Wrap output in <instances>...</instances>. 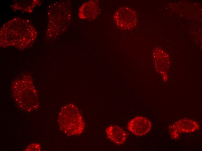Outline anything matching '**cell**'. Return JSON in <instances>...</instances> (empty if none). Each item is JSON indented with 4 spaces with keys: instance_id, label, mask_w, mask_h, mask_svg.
Segmentation results:
<instances>
[{
    "instance_id": "6da1fadb",
    "label": "cell",
    "mask_w": 202,
    "mask_h": 151,
    "mask_svg": "<svg viewBox=\"0 0 202 151\" xmlns=\"http://www.w3.org/2000/svg\"><path fill=\"white\" fill-rule=\"evenodd\" d=\"M12 87L14 99L20 108L30 112L38 108L37 93L31 80L20 79L14 82Z\"/></svg>"
},
{
    "instance_id": "7a4b0ae2",
    "label": "cell",
    "mask_w": 202,
    "mask_h": 151,
    "mask_svg": "<svg viewBox=\"0 0 202 151\" xmlns=\"http://www.w3.org/2000/svg\"><path fill=\"white\" fill-rule=\"evenodd\" d=\"M58 122L60 130L68 136L80 135L84 128V123L78 108L71 103L62 108L58 115Z\"/></svg>"
},
{
    "instance_id": "3957f363",
    "label": "cell",
    "mask_w": 202,
    "mask_h": 151,
    "mask_svg": "<svg viewBox=\"0 0 202 151\" xmlns=\"http://www.w3.org/2000/svg\"><path fill=\"white\" fill-rule=\"evenodd\" d=\"M114 19L117 26L123 30L133 28L137 21L135 11L127 7H122L118 10L114 15Z\"/></svg>"
},
{
    "instance_id": "277c9868",
    "label": "cell",
    "mask_w": 202,
    "mask_h": 151,
    "mask_svg": "<svg viewBox=\"0 0 202 151\" xmlns=\"http://www.w3.org/2000/svg\"><path fill=\"white\" fill-rule=\"evenodd\" d=\"M199 127V125L196 121L184 118L176 122L169 128L172 138L176 139L178 138L180 133L193 132Z\"/></svg>"
},
{
    "instance_id": "5b68a950",
    "label": "cell",
    "mask_w": 202,
    "mask_h": 151,
    "mask_svg": "<svg viewBox=\"0 0 202 151\" xmlns=\"http://www.w3.org/2000/svg\"><path fill=\"white\" fill-rule=\"evenodd\" d=\"M152 127L150 121L147 118L136 116L130 121L127 125L128 130L137 136L144 135L150 130Z\"/></svg>"
},
{
    "instance_id": "8992f818",
    "label": "cell",
    "mask_w": 202,
    "mask_h": 151,
    "mask_svg": "<svg viewBox=\"0 0 202 151\" xmlns=\"http://www.w3.org/2000/svg\"><path fill=\"white\" fill-rule=\"evenodd\" d=\"M100 11L98 1L90 0L85 2L80 6L78 15L81 19L92 20L97 16Z\"/></svg>"
},
{
    "instance_id": "52a82bcc",
    "label": "cell",
    "mask_w": 202,
    "mask_h": 151,
    "mask_svg": "<svg viewBox=\"0 0 202 151\" xmlns=\"http://www.w3.org/2000/svg\"><path fill=\"white\" fill-rule=\"evenodd\" d=\"M107 137L114 143L120 145L126 141L127 134L122 128L115 125H111L106 129Z\"/></svg>"
},
{
    "instance_id": "ba28073f",
    "label": "cell",
    "mask_w": 202,
    "mask_h": 151,
    "mask_svg": "<svg viewBox=\"0 0 202 151\" xmlns=\"http://www.w3.org/2000/svg\"><path fill=\"white\" fill-rule=\"evenodd\" d=\"M40 145L38 143H33L28 145L25 151H40Z\"/></svg>"
}]
</instances>
